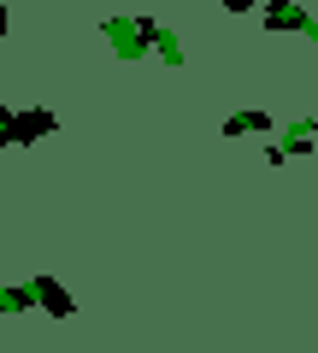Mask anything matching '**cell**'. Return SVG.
Returning a JSON list of instances; mask_svg holds the SVG:
<instances>
[{
	"label": "cell",
	"mask_w": 318,
	"mask_h": 353,
	"mask_svg": "<svg viewBox=\"0 0 318 353\" xmlns=\"http://www.w3.org/2000/svg\"><path fill=\"white\" fill-rule=\"evenodd\" d=\"M59 130V112H48V106H24V112H6L0 118V148H36L41 136H53Z\"/></svg>",
	"instance_id": "6da1fadb"
},
{
	"label": "cell",
	"mask_w": 318,
	"mask_h": 353,
	"mask_svg": "<svg viewBox=\"0 0 318 353\" xmlns=\"http://www.w3.org/2000/svg\"><path fill=\"white\" fill-rule=\"evenodd\" d=\"M153 18H106L101 24V36L112 41V53L118 59H141V53H153Z\"/></svg>",
	"instance_id": "7a4b0ae2"
},
{
	"label": "cell",
	"mask_w": 318,
	"mask_h": 353,
	"mask_svg": "<svg viewBox=\"0 0 318 353\" xmlns=\"http://www.w3.org/2000/svg\"><path fill=\"white\" fill-rule=\"evenodd\" d=\"M259 18H266V30H301L306 41H318V18L295 0H259Z\"/></svg>",
	"instance_id": "3957f363"
},
{
	"label": "cell",
	"mask_w": 318,
	"mask_h": 353,
	"mask_svg": "<svg viewBox=\"0 0 318 353\" xmlns=\"http://www.w3.org/2000/svg\"><path fill=\"white\" fill-rule=\"evenodd\" d=\"M30 283H36V306L48 318H71L77 312V301L65 294V283H53V277H30Z\"/></svg>",
	"instance_id": "277c9868"
},
{
	"label": "cell",
	"mask_w": 318,
	"mask_h": 353,
	"mask_svg": "<svg viewBox=\"0 0 318 353\" xmlns=\"http://www.w3.org/2000/svg\"><path fill=\"white\" fill-rule=\"evenodd\" d=\"M266 130H271L266 112H230V118H224V136H230V141H236V136H266Z\"/></svg>",
	"instance_id": "5b68a950"
},
{
	"label": "cell",
	"mask_w": 318,
	"mask_h": 353,
	"mask_svg": "<svg viewBox=\"0 0 318 353\" xmlns=\"http://www.w3.org/2000/svg\"><path fill=\"white\" fill-rule=\"evenodd\" d=\"M277 148H283V159H306V153H312V136H306V118L283 130V141H277Z\"/></svg>",
	"instance_id": "8992f818"
},
{
	"label": "cell",
	"mask_w": 318,
	"mask_h": 353,
	"mask_svg": "<svg viewBox=\"0 0 318 353\" xmlns=\"http://www.w3.org/2000/svg\"><path fill=\"white\" fill-rule=\"evenodd\" d=\"M36 306V283H18V289H0V312H30Z\"/></svg>",
	"instance_id": "52a82bcc"
},
{
	"label": "cell",
	"mask_w": 318,
	"mask_h": 353,
	"mask_svg": "<svg viewBox=\"0 0 318 353\" xmlns=\"http://www.w3.org/2000/svg\"><path fill=\"white\" fill-rule=\"evenodd\" d=\"M224 6H230V12H254L259 0H224Z\"/></svg>",
	"instance_id": "ba28073f"
},
{
	"label": "cell",
	"mask_w": 318,
	"mask_h": 353,
	"mask_svg": "<svg viewBox=\"0 0 318 353\" xmlns=\"http://www.w3.org/2000/svg\"><path fill=\"white\" fill-rule=\"evenodd\" d=\"M6 24H12V6H6V0H0V36H6Z\"/></svg>",
	"instance_id": "9c48e42d"
},
{
	"label": "cell",
	"mask_w": 318,
	"mask_h": 353,
	"mask_svg": "<svg viewBox=\"0 0 318 353\" xmlns=\"http://www.w3.org/2000/svg\"><path fill=\"white\" fill-rule=\"evenodd\" d=\"M306 136H318V118H306Z\"/></svg>",
	"instance_id": "30bf717a"
}]
</instances>
